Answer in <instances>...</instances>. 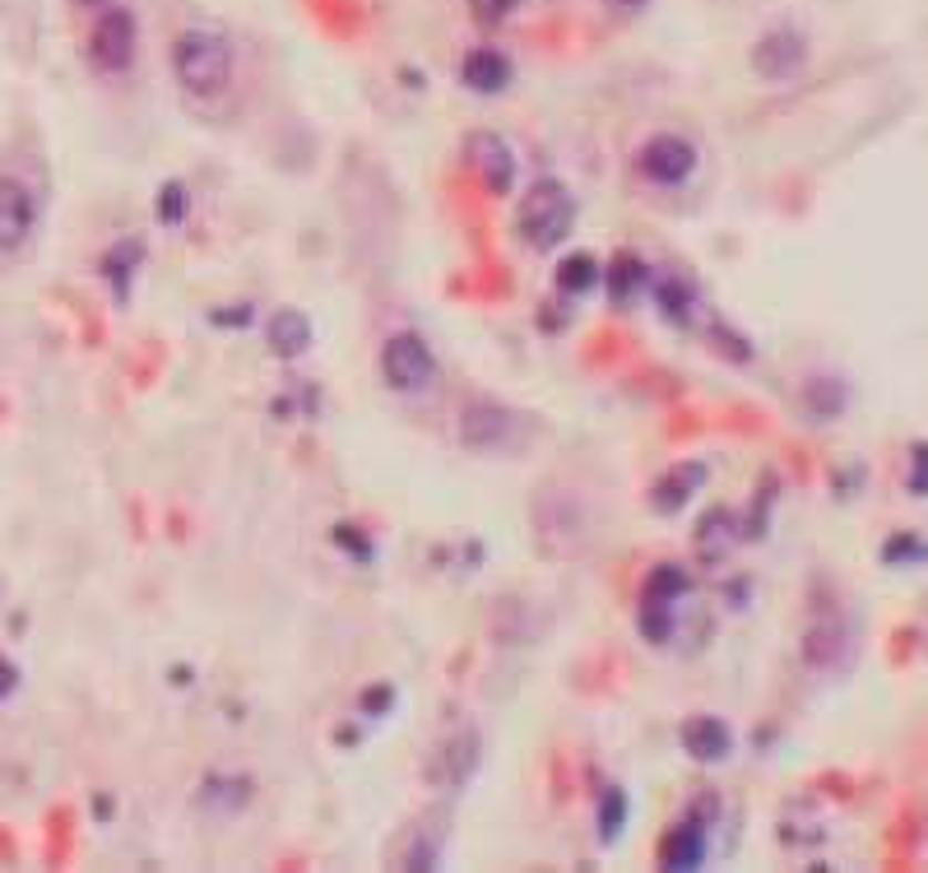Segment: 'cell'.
Segmentation results:
<instances>
[{"instance_id":"obj_1","label":"cell","mask_w":928,"mask_h":873,"mask_svg":"<svg viewBox=\"0 0 928 873\" xmlns=\"http://www.w3.org/2000/svg\"><path fill=\"white\" fill-rule=\"evenodd\" d=\"M173 70L186 93H195V99H218L233 80V47L214 29H186L173 42Z\"/></svg>"},{"instance_id":"obj_2","label":"cell","mask_w":928,"mask_h":873,"mask_svg":"<svg viewBox=\"0 0 928 873\" xmlns=\"http://www.w3.org/2000/svg\"><path fill=\"white\" fill-rule=\"evenodd\" d=\"M576 224V201H571V191L561 186L557 177H539L529 191H525V201L516 209V233L525 247L534 251H553L567 242Z\"/></svg>"},{"instance_id":"obj_3","label":"cell","mask_w":928,"mask_h":873,"mask_svg":"<svg viewBox=\"0 0 928 873\" xmlns=\"http://www.w3.org/2000/svg\"><path fill=\"white\" fill-rule=\"evenodd\" d=\"M381 377H385L390 391H400V396L427 391L432 377H436V358L427 349V339L413 335V330L390 335L381 345Z\"/></svg>"},{"instance_id":"obj_4","label":"cell","mask_w":928,"mask_h":873,"mask_svg":"<svg viewBox=\"0 0 928 873\" xmlns=\"http://www.w3.org/2000/svg\"><path fill=\"white\" fill-rule=\"evenodd\" d=\"M854 650H859V637H854V623L841 609H822L813 614L808 633H803V660L817 674H845L854 665Z\"/></svg>"},{"instance_id":"obj_5","label":"cell","mask_w":928,"mask_h":873,"mask_svg":"<svg viewBox=\"0 0 928 873\" xmlns=\"http://www.w3.org/2000/svg\"><path fill=\"white\" fill-rule=\"evenodd\" d=\"M89 52H93L97 65L107 70V75L131 70V61L140 52V23H135V14L121 10V6H103V14H97V23H93Z\"/></svg>"},{"instance_id":"obj_6","label":"cell","mask_w":928,"mask_h":873,"mask_svg":"<svg viewBox=\"0 0 928 873\" xmlns=\"http://www.w3.org/2000/svg\"><path fill=\"white\" fill-rule=\"evenodd\" d=\"M460 442L470 451H516L520 446V423L511 409L478 400L460 414Z\"/></svg>"},{"instance_id":"obj_7","label":"cell","mask_w":928,"mask_h":873,"mask_svg":"<svg viewBox=\"0 0 928 873\" xmlns=\"http://www.w3.org/2000/svg\"><path fill=\"white\" fill-rule=\"evenodd\" d=\"M637 167H641V177L654 182V186H682L697 173V150L682 135H654V140L641 144Z\"/></svg>"},{"instance_id":"obj_8","label":"cell","mask_w":928,"mask_h":873,"mask_svg":"<svg viewBox=\"0 0 928 873\" xmlns=\"http://www.w3.org/2000/svg\"><path fill=\"white\" fill-rule=\"evenodd\" d=\"M803 65H808V38L794 33V29H771V33L756 38V47H752V70L762 80L785 84V80L798 75Z\"/></svg>"},{"instance_id":"obj_9","label":"cell","mask_w":928,"mask_h":873,"mask_svg":"<svg viewBox=\"0 0 928 873\" xmlns=\"http://www.w3.org/2000/svg\"><path fill=\"white\" fill-rule=\"evenodd\" d=\"M711 813H715V804H705V809H697V813L682 818L678 828L664 832V841H659V864H664L669 873L701 869V864H705V851H711V841H705Z\"/></svg>"},{"instance_id":"obj_10","label":"cell","mask_w":928,"mask_h":873,"mask_svg":"<svg viewBox=\"0 0 928 873\" xmlns=\"http://www.w3.org/2000/svg\"><path fill=\"white\" fill-rule=\"evenodd\" d=\"M38 228V196L19 177H0V251H19Z\"/></svg>"},{"instance_id":"obj_11","label":"cell","mask_w":928,"mask_h":873,"mask_svg":"<svg viewBox=\"0 0 928 873\" xmlns=\"http://www.w3.org/2000/svg\"><path fill=\"white\" fill-rule=\"evenodd\" d=\"M470 158H474V173L483 177V186L493 196H506L511 182H516V154L502 135H474L470 140Z\"/></svg>"},{"instance_id":"obj_12","label":"cell","mask_w":928,"mask_h":873,"mask_svg":"<svg viewBox=\"0 0 928 873\" xmlns=\"http://www.w3.org/2000/svg\"><path fill=\"white\" fill-rule=\"evenodd\" d=\"M460 80L474 93H506L511 80H516V65H511V57L497 52V47H478V52L460 61Z\"/></svg>"},{"instance_id":"obj_13","label":"cell","mask_w":928,"mask_h":873,"mask_svg":"<svg viewBox=\"0 0 928 873\" xmlns=\"http://www.w3.org/2000/svg\"><path fill=\"white\" fill-rule=\"evenodd\" d=\"M682 748H688V758L711 767L734 753V735H729V725L720 716H692L682 725Z\"/></svg>"},{"instance_id":"obj_14","label":"cell","mask_w":928,"mask_h":873,"mask_svg":"<svg viewBox=\"0 0 928 873\" xmlns=\"http://www.w3.org/2000/svg\"><path fill=\"white\" fill-rule=\"evenodd\" d=\"M701 483H705V465H701V460H692V465H678V470H669L664 479L654 483V493H650L654 512H664V516L682 512V506H688V502L701 493Z\"/></svg>"},{"instance_id":"obj_15","label":"cell","mask_w":928,"mask_h":873,"mask_svg":"<svg viewBox=\"0 0 928 873\" xmlns=\"http://www.w3.org/2000/svg\"><path fill=\"white\" fill-rule=\"evenodd\" d=\"M478 767V735L474 730H460L446 748H442V762L432 767V781L446 785V790H460L470 781V771Z\"/></svg>"},{"instance_id":"obj_16","label":"cell","mask_w":928,"mask_h":873,"mask_svg":"<svg viewBox=\"0 0 928 873\" xmlns=\"http://www.w3.org/2000/svg\"><path fill=\"white\" fill-rule=\"evenodd\" d=\"M739 535H743L739 516L729 512V506H711V512L697 521V553L705 557V563H720V557L729 553V544H734Z\"/></svg>"},{"instance_id":"obj_17","label":"cell","mask_w":928,"mask_h":873,"mask_svg":"<svg viewBox=\"0 0 928 873\" xmlns=\"http://www.w3.org/2000/svg\"><path fill=\"white\" fill-rule=\"evenodd\" d=\"M270 349L279 358H298V353L311 349V321L302 317L298 307H283V311H275V317H270Z\"/></svg>"},{"instance_id":"obj_18","label":"cell","mask_w":928,"mask_h":873,"mask_svg":"<svg viewBox=\"0 0 928 873\" xmlns=\"http://www.w3.org/2000/svg\"><path fill=\"white\" fill-rule=\"evenodd\" d=\"M650 288V270L641 265V256H613V265H608V294H613L618 302H637V294H646Z\"/></svg>"},{"instance_id":"obj_19","label":"cell","mask_w":928,"mask_h":873,"mask_svg":"<svg viewBox=\"0 0 928 873\" xmlns=\"http://www.w3.org/2000/svg\"><path fill=\"white\" fill-rule=\"evenodd\" d=\"M650 294H654V302H659V311H664L669 321H692V307H697V298H692V288L682 284V279H669V275H650Z\"/></svg>"},{"instance_id":"obj_20","label":"cell","mask_w":928,"mask_h":873,"mask_svg":"<svg viewBox=\"0 0 928 873\" xmlns=\"http://www.w3.org/2000/svg\"><path fill=\"white\" fill-rule=\"evenodd\" d=\"M637 627H641V637H646L650 646H664V641L673 637V627H678V609H673L669 599L646 595V599H641V614H637Z\"/></svg>"},{"instance_id":"obj_21","label":"cell","mask_w":928,"mask_h":873,"mask_svg":"<svg viewBox=\"0 0 928 873\" xmlns=\"http://www.w3.org/2000/svg\"><path fill=\"white\" fill-rule=\"evenodd\" d=\"M599 284V260L590 256V251H576V256H567L557 265V288L561 294H590V288Z\"/></svg>"},{"instance_id":"obj_22","label":"cell","mask_w":928,"mask_h":873,"mask_svg":"<svg viewBox=\"0 0 928 873\" xmlns=\"http://www.w3.org/2000/svg\"><path fill=\"white\" fill-rule=\"evenodd\" d=\"M135 260H140V247H131V242H116V247L107 251V260H103V275H107V284L116 288V302H126V294H131Z\"/></svg>"},{"instance_id":"obj_23","label":"cell","mask_w":928,"mask_h":873,"mask_svg":"<svg viewBox=\"0 0 928 873\" xmlns=\"http://www.w3.org/2000/svg\"><path fill=\"white\" fill-rule=\"evenodd\" d=\"M688 590H692V576H688V567H678V563H659L650 572V581H646V595L669 599V604H678Z\"/></svg>"},{"instance_id":"obj_24","label":"cell","mask_w":928,"mask_h":873,"mask_svg":"<svg viewBox=\"0 0 928 873\" xmlns=\"http://www.w3.org/2000/svg\"><path fill=\"white\" fill-rule=\"evenodd\" d=\"M622 828H627V794L604 790V799H599V841H618Z\"/></svg>"},{"instance_id":"obj_25","label":"cell","mask_w":928,"mask_h":873,"mask_svg":"<svg viewBox=\"0 0 928 873\" xmlns=\"http://www.w3.org/2000/svg\"><path fill=\"white\" fill-rule=\"evenodd\" d=\"M186 209H190V196H186V186H182V182H167V186H158V205H154L158 224L177 228L182 218H186Z\"/></svg>"},{"instance_id":"obj_26","label":"cell","mask_w":928,"mask_h":873,"mask_svg":"<svg viewBox=\"0 0 928 873\" xmlns=\"http://www.w3.org/2000/svg\"><path fill=\"white\" fill-rule=\"evenodd\" d=\"M474 6V14H478V23H502V19H511L516 14L525 0H470Z\"/></svg>"},{"instance_id":"obj_27","label":"cell","mask_w":928,"mask_h":873,"mask_svg":"<svg viewBox=\"0 0 928 873\" xmlns=\"http://www.w3.org/2000/svg\"><path fill=\"white\" fill-rule=\"evenodd\" d=\"M390 701H395V688L381 684V688H372L368 697H362V711H368V716H381V711L390 707Z\"/></svg>"},{"instance_id":"obj_28","label":"cell","mask_w":928,"mask_h":873,"mask_svg":"<svg viewBox=\"0 0 928 873\" xmlns=\"http://www.w3.org/2000/svg\"><path fill=\"white\" fill-rule=\"evenodd\" d=\"M915 493H928V446L915 451V479H910Z\"/></svg>"},{"instance_id":"obj_29","label":"cell","mask_w":928,"mask_h":873,"mask_svg":"<svg viewBox=\"0 0 928 873\" xmlns=\"http://www.w3.org/2000/svg\"><path fill=\"white\" fill-rule=\"evenodd\" d=\"M214 321H218V326H247V321H251V307H224Z\"/></svg>"},{"instance_id":"obj_30","label":"cell","mask_w":928,"mask_h":873,"mask_svg":"<svg viewBox=\"0 0 928 873\" xmlns=\"http://www.w3.org/2000/svg\"><path fill=\"white\" fill-rule=\"evenodd\" d=\"M19 688V669L6 660V655H0V697H10Z\"/></svg>"},{"instance_id":"obj_31","label":"cell","mask_w":928,"mask_h":873,"mask_svg":"<svg viewBox=\"0 0 928 873\" xmlns=\"http://www.w3.org/2000/svg\"><path fill=\"white\" fill-rule=\"evenodd\" d=\"M75 6H84V10H103V6H112V0H75Z\"/></svg>"}]
</instances>
